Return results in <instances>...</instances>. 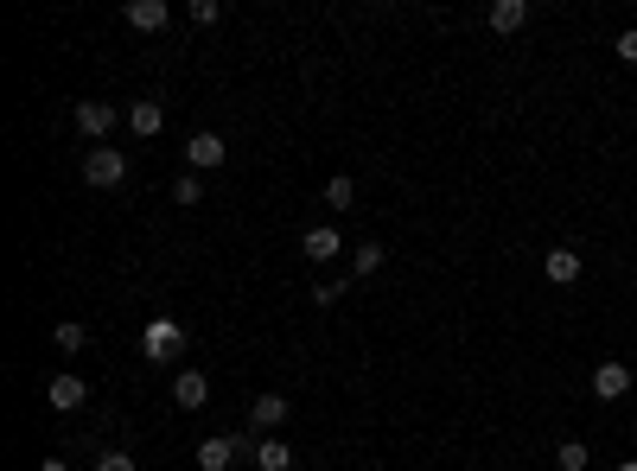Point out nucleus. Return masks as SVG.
<instances>
[{"instance_id": "aec40b11", "label": "nucleus", "mask_w": 637, "mask_h": 471, "mask_svg": "<svg viewBox=\"0 0 637 471\" xmlns=\"http://www.w3.org/2000/svg\"><path fill=\"white\" fill-rule=\"evenodd\" d=\"M83 344H90V331H83V325H58V351H83Z\"/></svg>"}, {"instance_id": "f03ea898", "label": "nucleus", "mask_w": 637, "mask_h": 471, "mask_svg": "<svg viewBox=\"0 0 637 471\" xmlns=\"http://www.w3.org/2000/svg\"><path fill=\"white\" fill-rule=\"evenodd\" d=\"M179 351H185V331L172 325V319H153V325L141 331V357H147V363H172Z\"/></svg>"}, {"instance_id": "423d86ee", "label": "nucleus", "mask_w": 637, "mask_h": 471, "mask_svg": "<svg viewBox=\"0 0 637 471\" xmlns=\"http://www.w3.org/2000/svg\"><path fill=\"white\" fill-rule=\"evenodd\" d=\"M45 401H51V408H64V414H71V408H83V401H90V382H83V376H51Z\"/></svg>"}, {"instance_id": "1a4fd4ad", "label": "nucleus", "mask_w": 637, "mask_h": 471, "mask_svg": "<svg viewBox=\"0 0 637 471\" xmlns=\"http://www.w3.org/2000/svg\"><path fill=\"white\" fill-rule=\"evenodd\" d=\"M185 160H192V172H211V166H223V160H230V153H223V134H192Z\"/></svg>"}, {"instance_id": "f257e3e1", "label": "nucleus", "mask_w": 637, "mask_h": 471, "mask_svg": "<svg viewBox=\"0 0 637 471\" xmlns=\"http://www.w3.org/2000/svg\"><path fill=\"white\" fill-rule=\"evenodd\" d=\"M83 179H90L96 191H115L128 179V153H115V147H90V160H83Z\"/></svg>"}, {"instance_id": "2eb2a0df", "label": "nucleus", "mask_w": 637, "mask_h": 471, "mask_svg": "<svg viewBox=\"0 0 637 471\" xmlns=\"http://www.w3.org/2000/svg\"><path fill=\"white\" fill-rule=\"evenodd\" d=\"M548 281H555V287H574V281H580V255H574V249H548Z\"/></svg>"}, {"instance_id": "7ed1b4c3", "label": "nucleus", "mask_w": 637, "mask_h": 471, "mask_svg": "<svg viewBox=\"0 0 637 471\" xmlns=\"http://www.w3.org/2000/svg\"><path fill=\"white\" fill-rule=\"evenodd\" d=\"M287 414H294V401H287V395H255L249 401V433H262V440H268V433H281L287 427Z\"/></svg>"}, {"instance_id": "39448f33", "label": "nucleus", "mask_w": 637, "mask_h": 471, "mask_svg": "<svg viewBox=\"0 0 637 471\" xmlns=\"http://www.w3.org/2000/svg\"><path fill=\"white\" fill-rule=\"evenodd\" d=\"M122 20H128L134 32H160V26L172 20V7H166V0H128V7H122Z\"/></svg>"}, {"instance_id": "393cba45", "label": "nucleus", "mask_w": 637, "mask_h": 471, "mask_svg": "<svg viewBox=\"0 0 637 471\" xmlns=\"http://www.w3.org/2000/svg\"><path fill=\"white\" fill-rule=\"evenodd\" d=\"M618 471H637V459H625V465H618Z\"/></svg>"}, {"instance_id": "4be33fe9", "label": "nucleus", "mask_w": 637, "mask_h": 471, "mask_svg": "<svg viewBox=\"0 0 637 471\" xmlns=\"http://www.w3.org/2000/svg\"><path fill=\"white\" fill-rule=\"evenodd\" d=\"M612 51H618L625 64H637V26H631V32H618V45H612Z\"/></svg>"}, {"instance_id": "5701e85b", "label": "nucleus", "mask_w": 637, "mask_h": 471, "mask_svg": "<svg viewBox=\"0 0 637 471\" xmlns=\"http://www.w3.org/2000/svg\"><path fill=\"white\" fill-rule=\"evenodd\" d=\"M217 13H223V7H217V0H192V20H198V26H211V20H217Z\"/></svg>"}, {"instance_id": "b1692460", "label": "nucleus", "mask_w": 637, "mask_h": 471, "mask_svg": "<svg viewBox=\"0 0 637 471\" xmlns=\"http://www.w3.org/2000/svg\"><path fill=\"white\" fill-rule=\"evenodd\" d=\"M39 471H71V465H64V459H45V465H39Z\"/></svg>"}, {"instance_id": "f8f14e48", "label": "nucleus", "mask_w": 637, "mask_h": 471, "mask_svg": "<svg viewBox=\"0 0 637 471\" xmlns=\"http://www.w3.org/2000/svg\"><path fill=\"white\" fill-rule=\"evenodd\" d=\"M255 465H262V471H294V446H287L281 433H268V440L255 446Z\"/></svg>"}, {"instance_id": "6e6552de", "label": "nucleus", "mask_w": 637, "mask_h": 471, "mask_svg": "<svg viewBox=\"0 0 637 471\" xmlns=\"http://www.w3.org/2000/svg\"><path fill=\"white\" fill-rule=\"evenodd\" d=\"M172 401H179V408H204V401H211V376H204V370H179Z\"/></svg>"}, {"instance_id": "6ab92c4d", "label": "nucleus", "mask_w": 637, "mask_h": 471, "mask_svg": "<svg viewBox=\"0 0 637 471\" xmlns=\"http://www.w3.org/2000/svg\"><path fill=\"white\" fill-rule=\"evenodd\" d=\"M172 198H179V204H204V185H198V172H185V179L172 185Z\"/></svg>"}, {"instance_id": "4468645a", "label": "nucleus", "mask_w": 637, "mask_h": 471, "mask_svg": "<svg viewBox=\"0 0 637 471\" xmlns=\"http://www.w3.org/2000/svg\"><path fill=\"white\" fill-rule=\"evenodd\" d=\"M529 20V0H497L491 7V32H523Z\"/></svg>"}, {"instance_id": "9b49d317", "label": "nucleus", "mask_w": 637, "mask_h": 471, "mask_svg": "<svg viewBox=\"0 0 637 471\" xmlns=\"http://www.w3.org/2000/svg\"><path fill=\"white\" fill-rule=\"evenodd\" d=\"M300 255H306V261H332V255H344V236L319 223V230H306V236H300Z\"/></svg>"}, {"instance_id": "412c9836", "label": "nucleus", "mask_w": 637, "mask_h": 471, "mask_svg": "<svg viewBox=\"0 0 637 471\" xmlns=\"http://www.w3.org/2000/svg\"><path fill=\"white\" fill-rule=\"evenodd\" d=\"M96 471H134V459H128V452H115V446H109V452L96 459Z\"/></svg>"}, {"instance_id": "9d476101", "label": "nucleus", "mask_w": 637, "mask_h": 471, "mask_svg": "<svg viewBox=\"0 0 637 471\" xmlns=\"http://www.w3.org/2000/svg\"><path fill=\"white\" fill-rule=\"evenodd\" d=\"M230 459H236V433H211L198 446V471H230Z\"/></svg>"}, {"instance_id": "0eeeda50", "label": "nucleus", "mask_w": 637, "mask_h": 471, "mask_svg": "<svg viewBox=\"0 0 637 471\" xmlns=\"http://www.w3.org/2000/svg\"><path fill=\"white\" fill-rule=\"evenodd\" d=\"M71 121H77L83 134H90V141H102V134L115 128V109H109V102H77V109H71Z\"/></svg>"}, {"instance_id": "dca6fc26", "label": "nucleus", "mask_w": 637, "mask_h": 471, "mask_svg": "<svg viewBox=\"0 0 637 471\" xmlns=\"http://www.w3.org/2000/svg\"><path fill=\"white\" fill-rule=\"evenodd\" d=\"M555 465H561V471H587V465H593L587 440H561V446H555Z\"/></svg>"}, {"instance_id": "a211bd4d", "label": "nucleus", "mask_w": 637, "mask_h": 471, "mask_svg": "<svg viewBox=\"0 0 637 471\" xmlns=\"http://www.w3.org/2000/svg\"><path fill=\"white\" fill-rule=\"evenodd\" d=\"M325 204H338V211H351V204H357V185H351V179H332V185H325Z\"/></svg>"}, {"instance_id": "20e7f679", "label": "nucleus", "mask_w": 637, "mask_h": 471, "mask_svg": "<svg viewBox=\"0 0 637 471\" xmlns=\"http://www.w3.org/2000/svg\"><path fill=\"white\" fill-rule=\"evenodd\" d=\"M593 395H599V401H625V395H631V370H625L618 357H606V363L593 370Z\"/></svg>"}, {"instance_id": "a878e982", "label": "nucleus", "mask_w": 637, "mask_h": 471, "mask_svg": "<svg viewBox=\"0 0 637 471\" xmlns=\"http://www.w3.org/2000/svg\"><path fill=\"white\" fill-rule=\"evenodd\" d=\"M631 427H637V408H631Z\"/></svg>"}, {"instance_id": "f3484780", "label": "nucleus", "mask_w": 637, "mask_h": 471, "mask_svg": "<svg viewBox=\"0 0 637 471\" xmlns=\"http://www.w3.org/2000/svg\"><path fill=\"white\" fill-rule=\"evenodd\" d=\"M383 261H389V249H383V242H357V249H351V268H357V274H376Z\"/></svg>"}, {"instance_id": "ddd939ff", "label": "nucleus", "mask_w": 637, "mask_h": 471, "mask_svg": "<svg viewBox=\"0 0 637 471\" xmlns=\"http://www.w3.org/2000/svg\"><path fill=\"white\" fill-rule=\"evenodd\" d=\"M128 128L141 134V141H153V134L166 128V109H160V102H134V109H128Z\"/></svg>"}]
</instances>
